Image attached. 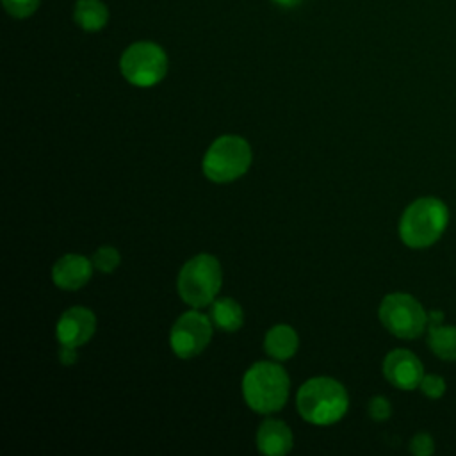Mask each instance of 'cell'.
<instances>
[{"label": "cell", "mask_w": 456, "mask_h": 456, "mask_svg": "<svg viewBox=\"0 0 456 456\" xmlns=\"http://www.w3.org/2000/svg\"><path fill=\"white\" fill-rule=\"evenodd\" d=\"M367 410H369L370 419H374V420H378V422L387 420V419L390 417V413H392V406H390L388 399H387V397H383V395H376V397H372V399L369 401Z\"/></svg>", "instance_id": "21"}, {"label": "cell", "mask_w": 456, "mask_h": 456, "mask_svg": "<svg viewBox=\"0 0 456 456\" xmlns=\"http://www.w3.org/2000/svg\"><path fill=\"white\" fill-rule=\"evenodd\" d=\"M289 385V376L278 363L256 362L242 378V394L251 410L273 413L287 403Z\"/></svg>", "instance_id": "3"}, {"label": "cell", "mask_w": 456, "mask_h": 456, "mask_svg": "<svg viewBox=\"0 0 456 456\" xmlns=\"http://www.w3.org/2000/svg\"><path fill=\"white\" fill-rule=\"evenodd\" d=\"M59 362H61L62 365H73V363L77 362V347L61 344V349H59Z\"/></svg>", "instance_id": "22"}, {"label": "cell", "mask_w": 456, "mask_h": 456, "mask_svg": "<svg viewBox=\"0 0 456 456\" xmlns=\"http://www.w3.org/2000/svg\"><path fill=\"white\" fill-rule=\"evenodd\" d=\"M428 346L440 360L456 362V326L428 324Z\"/></svg>", "instance_id": "15"}, {"label": "cell", "mask_w": 456, "mask_h": 456, "mask_svg": "<svg viewBox=\"0 0 456 456\" xmlns=\"http://www.w3.org/2000/svg\"><path fill=\"white\" fill-rule=\"evenodd\" d=\"M378 315L385 330L399 338H417L428 328L424 306L404 292L387 294L381 299Z\"/></svg>", "instance_id": "6"}, {"label": "cell", "mask_w": 456, "mask_h": 456, "mask_svg": "<svg viewBox=\"0 0 456 456\" xmlns=\"http://www.w3.org/2000/svg\"><path fill=\"white\" fill-rule=\"evenodd\" d=\"M2 2H4L5 11L9 14H12L14 18H27L39 5V0H2Z\"/></svg>", "instance_id": "19"}, {"label": "cell", "mask_w": 456, "mask_h": 456, "mask_svg": "<svg viewBox=\"0 0 456 456\" xmlns=\"http://www.w3.org/2000/svg\"><path fill=\"white\" fill-rule=\"evenodd\" d=\"M274 2L280 4V5H283V7H294V5L301 4L303 0H274Z\"/></svg>", "instance_id": "23"}, {"label": "cell", "mask_w": 456, "mask_h": 456, "mask_svg": "<svg viewBox=\"0 0 456 456\" xmlns=\"http://www.w3.org/2000/svg\"><path fill=\"white\" fill-rule=\"evenodd\" d=\"M223 273L216 256L200 253L187 260L178 274V294L183 303L201 308L212 303L221 289Z\"/></svg>", "instance_id": "4"}, {"label": "cell", "mask_w": 456, "mask_h": 456, "mask_svg": "<svg viewBox=\"0 0 456 456\" xmlns=\"http://www.w3.org/2000/svg\"><path fill=\"white\" fill-rule=\"evenodd\" d=\"M212 321L196 310L182 314L171 328L169 344L178 358H192L200 354L210 342Z\"/></svg>", "instance_id": "8"}, {"label": "cell", "mask_w": 456, "mask_h": 456, "mask_svg": "<svg viewBox=\"0 0 456 456\" xmlns=\"http://www.w3.org/2000/svg\"><path fill=\"white\" fill-rule=\"evenodd\" d=\"M212 324L221 331H237L244 322L242 306L232 297H217L210 305L208 314Z\"/></svg>", "instance_id": "14"}, {"label": "cell", "mask_w": 456, "mask_h": 456, "mask_svg": "<svg viewBox=\"0 0 456 456\" xmlns=\"http://www.w3.org/2000/svg\"><path fill=\"white\" fill-rule=\"evenodd\" d=\"M410 451L415 456H429L435 451V440L429 433H417L410 440Z\"/></svg>", "instance_id": "20"}, {"label": "cell", "mask_w": 456, "mask_h": 456, "mask_svg": "<svg viewBox=\"0 0 456 456\" xmlns=\"http://www.w3.org/2000/svg\"><path fill=\"white\" fill-rule=\"evenodd\" d=\"M123 77L139 87H150L160 82L167 71V57L164 50L150 41L130 45L121 55Z\"/></svg>", "instance_id": "7"}, {"label": "cell", "mask_w": 456, "mask_h": 456, "mask_svg": "<svg viewBox=\"0 0 456 456\" xmlns=\"http://www.w3.org/2000/svg\"><path fill=\"white\" fill-rule=\"evenodd\" d=\"M420 392L429 397V399H440L444 394H445V379L442 376H436V374H424L422 379H420V385H419Z\"/></svg>", "instance_id": "18"}, {"label": "cell", "mask_w": 456, "mask_h": 456, "mask_svg": "<svg viewBox=\"0 0 456 456\" xmlns=\"http://www.w3.org/2000/svg\"><path fill=\"white\" fill-rule=\"evenodd\" d=\"M251 164V148L239 135H221L203 157V173L216 183L232 182L242 176Z\"/></svg>", "instance_id": "5"}, {"label": "cell", "mask_w": 456, "mask_h": 456, "mask_svg": "<svg viewBox=\"0 0 456 456\" xmlns=\"http://www.w3.org/2000/svg\"><path fill=\"white\" fill-rule=\"evenodd\" d=\"M121 262L119 251L112 246H102L93 255V265L102 273H112Z\"/></svg>", "instance_id": "17"}, {"label": "cell", "mask_w": 456, "mask_h": 456, "mask_svg": "<svg viewBox=\"0 0 456 456\" xmlns=\"http://www.w3.org/2000/svg\"><path fill=\"white\" fill-rule=\"evenodd\" d=\"M447 223L449 208L442 200L435 196L417 198L401 216L399 237L408 248H429L444 235Z\"/></svg>", "instance_id": "1"}, {"label": "cell", "mask_w": 456, "mask_h": 456, "mask_svg": "<svg viewBox=\"0 0 456 456\" xmlns=\"http://www.w3.org/2000/svg\"><path fill=\"white\" fill-rule=\"evenodd\" d=\"M383 376L399 390H413L420 385L424 367L411 351L394 349L383 360Z\"/></svg>", "instance_id": "9"}, {"label": "cell", "mask_w": 456, "mask_h": 456, "mask_svg": "<svg viewBox=\"0 0 456 456\" xmlns=\"http://www.w3.org/2000/svg\"><path fill=\"white\" fill-rule=\"evenodd\" d=\"M299 338L294 328L289 324H276L273 326L264 338L265 353L274 360H289L297 351Z\"/></svg>", "instance_id": "13"}, {"label": "cell", "mask_w": 456, "mask_h": 456, "mask_svg": "<svg viewBox=\"0 0 456 456\" xmlns=\"http://www.w3.org/2000/svg\"><path fill=\"white\" fill-rule=\"evenodd\" d=\"M256 447L267 456H283L292 449V431L276 419H267L256 431Z\"/></svg>", "instance_id": "12"}, {"label": "cell", "mask_w": 456, "mask_h": 456, "mask_svg": "<svg viewBox=\"0 0 456 456\" xmlns=\"http://www.w3.org/2000/svg\"><path fill=\"white\" fill-rule=\"evenodd\" d=\"M93 260L84 255L68 253L62 255L52 267V280L59 289L77 290L84 287L93 274Z\"/></svg>", "instance_id": "11"}, {"label": "cell", "mask_w": 456, "mask_h": 456, "mask_svg": "<svg viewBox=\"0 0 456 456\" xmlns=\"http://www.w3.org/2000/svg\"><path fill=\"white\" fill-rule=\"evenodd\" d=\"M75 21L89 32L100 30L109 18L107 7L100 0H78L75 5Z\"/></svg>", "instance_id": "16"}, {"label": "cell", "mask_w": 456, "mask_h": 456, "mask_svg": "<svg viewBox=\"0 0 456 456\" xmlns=\"http://www.w3.org/2000/svg\"><path fill=\"white\" fill-rule=\"evenodd\" d=\"M94 330H96L94 314L86 306H71L57 321L55 335L61 344L78 347L89 342Z\"/></svg>", "instance_id": "10"}, {"label": "cell", "mask_w": 456, "mask_h": 456, "mask_svg": "<svg viewBox=\"0 0 456 456\" xmlns=\"http://www.w3.org/2000/svg\"><path fill=\"white\" fill-rule=\"evenodd\" d=\"M299 415L319 426L340 420L349 406V397L342 383L333 378L319 376L305 381L296 395Z\"/></svg>", "instance_id": "2"}]
</instances>
